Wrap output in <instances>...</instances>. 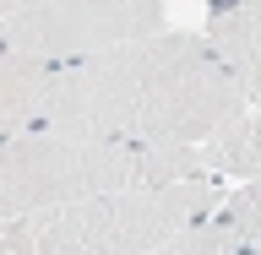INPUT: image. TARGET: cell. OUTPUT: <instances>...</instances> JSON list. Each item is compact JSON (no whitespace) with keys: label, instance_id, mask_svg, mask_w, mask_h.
Listing matches in <instances>:
<instances>
[{"label":"cell","instance_id":"cell-1","mask_svg":"<svg viewBox=\"0 0 261 255\" xmlns=\"http://www.w3.org/2000/svg\"><path fill=\"white\" fill-rule=\"evenodd\" d=\"M250 103L234 71L201 33L158 27L125 38L87 60L55 65L38 98V120L49 130L76 136H120V141H174L201 147L207 136Z\"/></svg>","mask_w":261,"mask_h":255},{"label":"cell","instance_id":"cell-2","mask_svg":"<svg viewBox=\"0 0 261 255\" xmlns=\"http://www.w3.org/2000/svg\"><path fill=\"white\" fill-rule=\"evenodd\" d=\"M191 174H207L196 147L28 125V130L0 136V217L103 195V190L174 185V179H191Z\"/></svg>","mask_w":261,"mask_h":255},{"label":"cell","instance_id":"cell-3","mask_svg":"<svg viewBox=\"0 0 261 255\" xmlns=\"http://www.w3.org/2000/svg\"><path fill=\"white\" fill-rule=\"evenodd\" d=\"M223 201V174L136 185L0 217V255H158L185 223Z\"/></svg>","mask_w":261,"mask_h":255},{"label":"cell","instance_id":"cell-4","mask_svg":"<svg viewBox=\"0 0 261 255\" xmlns=\"http://www.w3.org/2000/svg\"><path fill=\"white\" fill-rule=\"evenodd\" d=\"M158 27H169V0H28L0 16V49L71 65Z\"/></svg>","mask_w":261,"mask_h":255},{"label":"cell","instance_id":"cell-5","mask_svg":"<svg viewBox=\"0 0 261 255\" xmlns=\"http://www.w3.org/2000/svg\"><path fill=\"white\" fill-rule=\"evenodd\" d=\"M201 38L218 49L250 103H261V0H212Z\"/></svg>","mask_w":261,"mask_h":255},{"label":"cell","instance_id":"cell-6","mask_svg":"<svg viewBox=\"0 0 261 255\" xmlns=\"http://www.w3.org/2000/svg\"><path fill=\"white\" fill-rule=\"evenodd\" d=\"M55 65L28 60L16 49H0V136L11 130H28L38 120V98H44V81Z\"/></svg>","mask_w":261,"mask_h":255},{"label":"cell","instance_id":"cell-7","mask_svg":"<svg viewBox=\"0 0 261 255\" xmlns=\"http://www.w3.org/2000/svg\"><path fill=\"white\" fill-rule=\"evenodd\" d=\"M196 152H201V168H212V174H261V103H245Z\"/></svg>","mask_w":261,"mask_h":255},{"label":"cell","instance_id":"cell-8","mask_svg":"<svg viewBox=\"0 0 261 255\" xmlns=\"http://www.w3.org/2000/svg\"><path fill=\"white\" fill-rule=\"evenodd\" d=\"M158 255H245V244H240V234H234L218 212H201V217L185 223Z\"/></svg>","mask_w":261,"mask_h":255},{"label":"cell","instance_id":"cell-9","mask_svg":"<svg viewBox=\"0 0 261 255\" xmlns=\"http://www.w3.org/2000/svg\"><path fill=\"white\" fill-rule=\"evenodd\" d=\"M212 212L240 234L245 255H261V174H250L240 190H223V201H218Z\"/></svg>","mask_w":261,"mask_h":255},{"label":"cell","instance_id":"cell-10","mask_svg":"<svg viewBox=\"0 0 261 255\" xmlns=\"http://www.w3.org/2000/svg\"><path fill=\"white\" fill-rule=\"evenodd\" d=\"M16 6H28V0H0V16H6V11H16Z\"/></svg>","mask_w":261,"mask_h":255}]
</instances>
